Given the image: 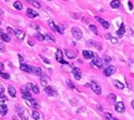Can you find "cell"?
<instances>
[{"instance_id":"47","label":"cell","mask_w":134,"mask_h":120,"mask_svg":"<svg viewBox=\"0 0 134 120\" xmlns=\"http://www.w3.org/2000/svg\"><path fill=\"white\" fill-rule=\"evenodd\" d=\"M3 67H4V65H3L1 62H0V69H3Z\"/></svg>"},{"instance_id":"29","label":"cell","mask_w":134,"mask_h":120,"mask_svg":"<svg viewBox=\"0 0 134 120\" xmlns=\"http://www.w3.org/2000/svg\"><path fill=\"white\" fill-rule=\"evenodd\" d=\"M106 37H107V38H109V40H111V42H112V44H113V45H115L117 42H118V40H117L115 37H113V36H111L109 33H107V35H106Z\"/></svg>"},{"instance_id":"18","label":"cell","mask_w":134,"mask_h":120,"mask_svg":"<svg viewBox=\"0 0 134 120\" xmlns=\"http://www.w3.org/2000/svg\"><path fill=\"white\" fill-rule=\"evenodd\" d=\"M26 85H27V88H29L31 92L36 93V94H38V93H40V89H38V87H37V85H34V84H31V83H29V84H26Z\"/></svg>"},{"instance_id":"34","label":"cell","mask_w":134,"mask_h":120,"mask_svg":"<svg viewBox=\"0 0 134 120\" xmlns=\"http://www.w3.org/2000/svg\"><path fill=\"white\" fill-rule=\"evenodd\" d=\"M14 7H15V9H18V10H21V9H23V5H21V3H19V1H15L14 3Z\"/></svg>"},{"instance_id":"5","label":"cell","mask_w":134,"mask_h":120,"mask_svg":"<svg viewBox=\"0 0 134 120\" xmlns=\"http://www.w3.org/2000/svg\"><path fill=\"white\" fill-rule=\"evenodd\" d=\"M71 31H72V35H73V37H75L76 40H81V38H82V31H81L80 27L73 26Z\"/></svg>"},{"instance_id":"48","label":"cell","mask_w":134,"mask_h":120,"mask_svg":"<svg viewBox=\"0 0 134 120\" xmlns=\"http://www.w3.org/2000/svg\"><path fill=\"white\" fill-rule=\"evenodd\" d=\"M132 108H133V109H134V100H133V102H132Z\"/></svg>"},{"instance_id":"37","label":"cell","mask_w":134,"mask_h":120,"mask_svg":"<svg viewBox=\"0 0 134 120\" xmlns=\"http://www.w3.org/2000/svg\"><path fill=\"white\" fill-rule=\"evenodd\" d=\"M44 37H45V40H47V41H51V42H55V38H54L52 36H50V35H45Z\"/></svg>"},{"instance_id":"36","label":"cell","mask_w":134,"mask_h":120,"mask_svg":"<svg viewBox=\"0 0 134 120\" xmlns=\"http://www.w3.org/2000/svg\"><path fill=\"white\" fill-rule=\"evenodd\" d=\"M104 119L106 120H113V116H112V114H109V113H104Z\"/></svg>"},{"instance_id":"7","label":"cell","mask_w":134,"mask_h":120,"mask_svg":"<svg viewBox=\"0 0 134 120\" xmlns=\"http://www.w3.org/2000/svg\"><path fill=\"white\" fill-rule=\"evenodd\" d=\"M114 109L115 111H118V113H124L125 111V105L123 102H117L115 105H114Z\"/></svg>"},{"instance_id":"25","label":"cell","mask_w":134,"mask_h":120,"mask_svg":"<svg viewBox=\"0 0 134 120\" xmlns=\"http://www.w3.org/2000/svg\"><path fill=\"white\" fill-rule=\"evenodd\" d=\"M124 32H125V27H124V24H122V25H120V27H119V30L117 31V35H118V36H123Z\"/></svg>"},{"instance_id":"52","label":"cell","mask_w":134,"mask_h":120,"mask_svg":"<svg viewBox=\"0 0 134 120\" xmlns=\"http://www.w3.org/2000/svg\"><path fill=\"white\" fill-rule=\"evenodd\" d=\"M49 1H50V0H49Z\"/></svg>"},{"instance_id":"15","label":"cell","mask_w":134,"mask_h":120,"mask_svg":"<svg viewBox=\"0 0 134 120\" xmlns=\"http://www.w3.org/2000/svg\"><path fill=\"white\" fill-rule=\"evenodd\" d=\"M82 55H83V57H84L86 59H93V57H94L93 52H91V51H88V50L82 51Z\"/></svg>"},{"instance_id":"26","label":"cell","mask_w":134,"mask_h":120,"mask_svg":"<svg viewBox=\"0 0 134 120\" xmlns=\"http://www.w3.org/2000/svg\"><path fill=\"white\" fill-rule=\"evenodd\" d=\"M113 85H114L115 88H118V89H123L124 88V84L120 83L119 80H113Z\"/></svg>"},{"instance_id":"49","label":"cell","mask_w":134,"mask_h":120,"mask_svg":"<svg viewBox=\"0 0 134 120\" xmlns=\"http://www.w3.org/2000/svg\"><path fill=\"white\" fill-rule=\"evenodd\" d=\"M26 1H29V3H32V1H34V0H26Z\"/></svg>"},{"instance_id":"32","label":"cell","mask_w":134,"mask_h":120,"mask_svg":"<svg viewBox=\"0 0 134 120\" xmlns=\"http://www.w3.org/2000/svg\"><path fill=\"white\" fill-rule=\"evenodd\" d=\"M8 113V106L5 104H1V115H6Z\"/></svg>"},{"instance_id":"23","label":"cell","mask_w":134,"mask_h":120,"mask_svg":"<svg viewBox=\"0 0 134 120\" xmlns=\"http://www.w3.org/2000/svg\"><path fill=\"white\" fill-rule=\"evenodd\" d=\"M8 92H9L10 97H12V98H15V97H16V91H15V88H14V87L9 85V87H8Z\"/></svg>"},{"instance_id":"51","label":"cell","mask_w":134,"mask_h":120,"mask_svg":"<svg viewBox=\"0 0 134 120\" xmlns=\"http://www.w3.org/2000/svg\"><path fill=\"white\" fill-rule=\"evenodd\" d=\"M0 114H1V111H0Z\"/></svg>"},{"instance_id":"11","label":"cell","mask_w":134,"mask_h":120,"mask_svg":"<svg viewBox=\"0 0 134 120\" xmlns=\"http://www.w3.org/2000/svg\"><path fill=\"white\" fill-rule=\"evenodd\" d=\"M65 55H66V57L70 58V59H73V58L77 57V52L76 51H72V50H66L65 51Z\"/></svg>"},{"instance_id":"27","label":"cell","mask_w":134,"mask_h":120,"mask_svg":"<svg viewBox=\"0 0 134 120\" xmlns=\"http://www.w3.org/2000/svg\"><path fill=\"white\" fill-rule=\"evenodd\" d=\"M31 115H32V118H34V119H35V120H38V119H40V118H41V114H40V113H38V111H37L36 109H35V110H34V111H32V113H31Z\"/></svg>"},{"instance_id":"22","label":"cell","mask_w":134,"mask_h":120,"mask_svg":"<svg viewBox=\"0 0 134 120\" xmlns=\"http://www.w3.org/2000/svg\"><path fill=\"white\" fill-rule=\"evenodd\" d=\"M29 103H30V105H31L32 108H35L36 110H37L38 108H40V103H38L36 99H31V100H30Z\"/></svg>"},{"instance_id":"50","label":"cell","mask_w":134,"mask_h":120,"mask_svg":"<svg viewBox=\"0 0 134 120\" xmlns=\"http://www.w3.org/2000/svg\"><path fill=\"white\" fill-rule=\"evenodd\" d=\"M113 120H119V119H117V118H113Z\"/></svg>"},{"instance_id":"3","label":"cell","mask_w":134,"mask_h":120,"mask_svg":"<svg viewBox=\"0 0 134 120\" xmlns=\"http://www.w3.org/2000/svg\"><path fill=\"white\" fill-rule=\"evenodd\" d=\"M49 25H50V27L54 30V31H56V32H58V33H65V31H63V27L62 26H58V25H56L52 20H49Z\"/></svg>"},{"instance_id":"43","label":"cell","mask_w":134,"mask_h":120,"mask_svg":"<svg viewBox=\"0 0 134 120\" xmlns=\"http://www.w3.org/2000/svg\"><path fill=\"white\" fill-rule=\"evenodd\" d=\"M0 52H5V48H4V46H3L1 42H0Z\"/></svg>"},{"instance_id":"33","label":"cell","mask_w":134,"mask_h":120,"mask_svg":"<svg viewBox=\"0 0 134 120\" xmlns=\"http://www.w3.org/2000/svg\"><path fill=\"white\" fill-rule=\"evenodd\" d=\"M0 76H1V77H3L4 79H9V78H10L9 73H5V72H3L1 69H0Z\"/></svg>"},{"instance_id":"9","label":"cell","mask_w":134,"mask_h":120,"mask_svg":"<svg viewBox=\"0 0 134 120\" xmlns=\"http://www.w3.org/2000/svg\"><path fill=\"white\" fill-rule=\"evenodd\" d=\"M62 55H63L62 51H61V50H57V51H56V59H57V62L62 63V65H67V62H66V61H63Z\"/></svg>"},{"instance_id":"17","label":"cell","mask_w":134,"mask_h":120,"mask_svg":"<svg viewBox=\"0 0 134 120\" xmlns=\"http://www.w3.org/2000/svg\"><path fill=\"white\" fill-rule=\"evenodd\" d=\"M15 35H16V37H18L20 41H23L25 38V32L23 31V30H15Z\"/></svg>"},{"instance_id":"10","label":"cell","mask_w":134,"mask_h":120,"mask_svg":"<svg viewBox=\"0 0 134 120\" xmlns=\"http://www.w3.org/2000/svg\"><path fill=\"white\" fill-rule=\"evenodd\" d=\"M114 72H115V67L114 66H108L106 69H104V76L106 77H109L112 74H114Z\"/></svg>"},{"instance_id":"39","label":"cell","mask_w":134,"mask_h":120,"mask_svg":"<svg viewBox=\"0 0 134 120\" xmlns=\"http://www.w3.org/2000/svg\"><path fill=\"white\" fill-rule=\"evenodd\" d=\"M36 37H37V38H38V40H40V41H44V40H45V37L42 36L41 33H38V32L36 33Z\"/></svg>"},{"instance_id":"44","label":"cell","mask_w":134,"mask_h":120,"mask_svg":"<svg viewBox=\"0 0 134 120\" xmlns=\"http://www.w3.org/2000/svg\"><path fill=\"white\" fill-rule=\"evenodd\" d=\"M128 6H129V9H130V10L133 9V4H132L130 1H128Z\"/></svg>"},{"instance_id":"42","label":"cell","mask_w":134,"mask_h":120,"mask_svg":"<svg viewBox=\"0 0 134 120\" xmlns=\"http://www.w3.org/2000/svg\"><path fill=\"white\" fill-rule=\"evenodd\" d=\"M6 31H8V33H9V35H10V33H15V30H12L11 27H8Z\"/></svg>"},{"instance_id":"20","label":"cell","mask_w":134,"mask_h":120,"mask_svg":"<svg viewBox=\"0 0 134 120\" xmlns=\"http://www.w3.org/2000/svg\"><path fill=\"white\" fill-rule=\"evenodd\" d=\"M111 7L112 9H118V7H120V1L119 0H112L111 1Z\"/></svg>"},{"instance_id":"1","label":"cell","mask_w":134,"mask_h":120,"mask_svg":"<svg viewBox=\"0 0 134 120\" xmlns=\"http://www.w3.org/2000/svg\"><path fill=\"white\" fill-rule=\"evenodd\" d=\"M21 95H23L24 99H27V100H31L32 97H31V93H30V89L27 88V85H24L21 88Z\"/></svg>"},{"instance_id":"30","label":"cell","mask_w":134,"mask_h":120,"mask_svg":"<svg viewBox=\"0 0 134 120\" xmlns=\"http://www.w3.org/2000/svg\"><path fill=\"white\" fill-rule=\"evenodd\" d=\"M89 30L94 33V35H98V29H97L96 25H89Z\"/></svg>"},{"instance_id":"24","label":"cell","mask_w":134,"mask_h":120,"mask_svg":"<svg viewBox=\"0 0 134 120\" xmlns=\"http://www.w3.org/2000/svg\"><path fill=\"white\" fill-rule=\"evenodd\" d=\"M1 40L4 41V42H10L11 41V38H10V35L9 33H1Z\"/></svg>"},{"instance_id":"14","label":"cell","mask_w":134,"mask_h":120,"mask_svg":"<svg viewBox=\"0 0 134 120\" xmlns=\"http://www.w3.org/2000/svg\"><path fill=\"white\" fill-rule=\"evenodd\" d=\"M45 93L47 94V95H54V97L57 95V92H55V91H54V88H52V87H50V85L45 87Z\"/></svg>"},{"instance_id":"8","label":"cell","mask_w":134,"mask_h":120,"mask_svg":"<svg viewBox=\"0 0 134 120\" xmlns=\"http://www.w3.org/2000/svg\"><path fill=\"white\" fill-rule=\"evenodd\" d=\"M72 74H73V77H75L77 80H80L82 78V72H81L80 68H77V67H73L72 68Z\"/></svg>"},{"instance_id":"35","label":"cell","mask_w":134,"mask_h":120,"mask_svg":"<svg viewBox=\"0 0 134 120\" xmlns=\"http://www.w3.org/2000/svg\"><path fill=\"white\" fill-rule=\"evenodd\" d=\"M6 100H8V98L4 95V94H0V103H1V104H5Z\"/></svg>"},{"instance_id":"4","label":"cell","mask_w":134,"mask_h":120,"mask_svg":"<svg viewBox=\"0 0 134 120\" xmlns=\"http://www.w3.org/2000/svg\"><path fill=\"white\" fill-rule=\"evenodd\" d=\"M89 87H91V89H92V92H94L96 94H98V95L102 93L101 85H99L97 82H94V80H93V82H91V83H89Z\"/></svg>"},{"instance_id":"16","label":"cell","mask_w":134,"mask_h":120,"mask_svg":"<svg viewBox=\"0 0 134 120\" xmlns=\"http://www.w3.org/2000/svg\"><path fill=\"white\" fill-rule=\"evenodd\" d=\"M26 12H27V16H29V18H31V19H35V18L38 16V12H36L35 10H32V9H27Z\"/></svg>"},{"instance_id":"38","label":"cell","mask_w":134,"mask_h":120,"mask_svg":"<svg viewBox=\"0 0 134 120\" xmlns=\"http://www.w3.org/2000/svg\"><path fill=\"white\" fill-rule=\"evenodd\" d=\"M111 61H112V58L109 57V56H104V58H103V62L108 63V62H111Z\"/></svg>"},{"instance_id":"12","label":"cell","mask_w":134,"mask_h":120,"mask_svg":"<svg viewBox=\"0 0 134 120\" xmlns=\"http://www.w3.org/2000/svg\"><path fill=\"white\" fill-rule=\"evenodd\" d=\"M96 20L98 21V22H101V25H102L104 29H109V27H111V24L108 22V21H106L104 19H101L99 16H96Z\"/></svg>"},{"instance_id":"46","label":"cell","mask_w":134,"mask_h":120,"mask_svg":"<svg viewBox=\"0 0 134 120\" xmlns=\"http://www.w3.org/2000/svg\"><path fill=\"white\" fill-rule=\"evenodd\" d=\"M3 93H4V87L0 85V94H3Z\"/></svg>"},{"instance_id":"45","label":"cell","mask_w":134,"mask_h":120,"mask_svg":"<svg viewBox=\"0 0 134 120\" xmlns=\"http://www.w3.org/2000/svg\"><path fill=\"white\" fill-rule=\"evenodd\" d=\"M19 59H20V62H21V63L24 62V58H23V56H21V55H19Z\"/></svg>"},{"instance_id":"6","label":"cell","mask_w":134,"mask_h":120,"mask_svg":"<svg viewBox=\"0 0 134 120\" xmlns=\"http://www.w3.org/2000/svg\"><path fill=\"white\" fill-rule=\"evenodd\" d=\"M92 65H93L94 67H97V68H101V67H103L104 62H103V59H102V58H99L98 56H94V57H93V62H92Z\"/></svg>"},{"instance_id":"21","label":"cell","mask_w":134,"mask_h":120,"mask_svg":"<svg viewBox=\"0 0 134 120\" xmlns=\"http://www.w3.org/2000/svg\"><path fill=\"white\" fill-rule=\"evenodd\" d=\"M40 82H41V84L44 85V87H47V85H49V78H47L46 76H41L40 77Z\"/></svg>"},{"instance_id":"2","label":"cell","mask_w":134,"mask_h":120,"mask_svg":"<svg viewBox=\"0 0 134 120\" xmlns=\"http://www.w3.org/2000/svg\"><path fill=\"white\" fill-rule=\"evenodd\" d=\"M15 110L18 111V115L20 116V119H21V120H27V116L25 115V109H24L21 105L16 104V105H15Z\"/></svg>"},{"instance_id":"28","label":"cell","mask_w":134,"mask_h":120,"mask_svg":"<svg viewBox=\"0 0 134 120\" xmlns=\"http://www.w3.org/2000/svg\"><path fill=\"white\" fill-rule=\"evenodd\" d=\"M107 98H108V100H111V102H113V103H117V97H115V94L111 93V94H108V95H107Z\"/></svg>"},{"instance_id":"31","label":"cell","mask_w":134,"mask_h":120,"mask_svg":"<svg viewBox=\"0 0 134 120\" xmlns=\"http://www.w3.org/2000/svg\"><path fill=\"white\" fill-rule=\"evenodd\" d=\"M40 58H41V61L44 62V63H46V65H50V63H51V62H50V59H49V58H46L45 56H42V55H40Z\"/></svg>"},{"instance_id":"19","label":"cell","mask_w":134,"mask_h":120,"mask_svg":"<svg viewBox=\"0 0 134 120\" xmlns=\"http://www.w3.org/2000/svg\"><path fill=\"white\" fill-rule=\"evenodd\" d=\"M20 69L24 71V72H27V73H31V66L25 65V63H21L20 65Z\"/></svg>"},{"instance_id":"40","label":"cell","mask_w":134,"mask_h":120,"mask_svg":"<svg viewBox=\"0 0 134 120\" xmlns=\"http://www.w3.org/2000/svg\"><path fill=\"white\" fill-rule=\"evenodd\" d=\"M31 4H32V5L35 6V7H40V6H41V5H40V3H38V1H35V0H34Z\"/></svg>"},{"instance_id":"13","label":"cell","mask_w":134,"mask_h":120,"mask_svg":"<svg viewBox=\"0 0 134 120\" xmlns=\"http://www.w3.org/2000/svg\"><path fill=\"white\" fill-rule=\"evenodd\" d=\"M31 73L32 74H36V76H44V73H42V69L40 67H34V66H31Z\"/></svg>"},{"instance_id":"41","label":"cell","mask_w":134,"mask_h":120,"mask_svg":"<svg viewBox=\"0 0 134 120\" xmlns=\"http://www.w3.org/2000/svg\"><path fill=\"white\" fill-rule=\"evenodd\" d=\"M67 84H68V87H70V88H72V89H75V88H76L75 85H73V83L71 82V80H67Z\"/></svg>"}]
</instances>
